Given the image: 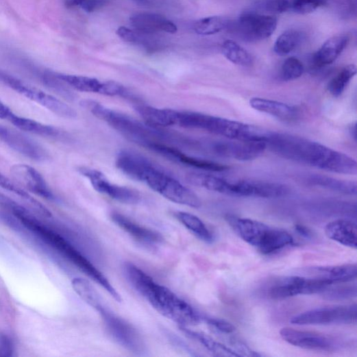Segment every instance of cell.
<instances>
[{
  "mask_svg": "<svg viewBox=\"0 0 357 357\" xmlns=\"http://www.w3.org/2000/svg\"><path fill=\"white\" fill-rule=\"evenodd\" d=\"M203 185L209 190L236 197L276 198L289 193V188L280 183L231 180L212 175L204 177Z\"/></svg>",
  "mask_w": 357,
  "mask_h": 357,
  "instance_id": "obj_5",
  "label": "cell"
},
{
  "mask_svg": "<svg viewBox=\"0 0 357 357\" xmlns=\"http://www.w3.org/2000/svg\"><path fill=\"white\" fill-rule=\"evenodd\" d=\"M135 109L149 127L156 128L176 125V110L157 108L146 105H136Z\"/></svg>",
  "mask_w": 357,
  "mask_h": 357,
  "instance_id": "obj_25",
  "label": "cell"
},
{
  "mask_svg": "<svg viewBox=\"0 0 357 357\" xmlns=\"http://www.w3.org/2000/svg\"><path fill=\"white\" fill-rule=\"evenodd\" d=\"M95 309L99 311L107 330L116 342L135 354L144 351L143 338L133 325L105 308L101 302Z\"/></svg>",
  "mask_w": 357,
  "mask_h": 357,
  "instance_id": "obj_10",
  "label": "cell"
},
{
  "mask_svg": "<svg viewBox=\"0 0 357 357\" xmlns=\"http://www.w3.org/2000/svg\"><path fill=\"white\" fill-rule=\"evenodd\" d=\"M149 149L172 161L196 169L212 172H223L230 169V167L225 165L188 156L176 148L158 142L150 144Z\"/></svg>",
  "mask_w": 357,
  "mask_h": 357,
  "instance_id": "obj_15",
  "label": "cell"
},
{
  "mask_svg": "<svg viewBox=\"0 0 357 357\" xmlns=\"http://www.w3.org/2000/svg\"><path fill=\"white\" fill-rule=\"evenodd\" d=\"M233 346L234 347L233 350L241 356H261V354H258L256 351L251 349L249 346L240 341H234Z\"/></svg>",
  "mask_w": 357,
  "mask_h": 357,
  "instance_id": "obj_43",
  "label": "cell"
},
{
  "mask_svg": "<svg viewBox=\"0 0 357 357\" xmlns=\"http://www.w3.org/2000/svg\"><path fill=\"white\" fill-rule=\"evenodd\" d=\"M16 347L13 340L6 334H0V356H15Z\"/></svg>",
  "mask_w": 357,
  "mask_h": 357,
  "instance_id": "obj_41",
  "label": "cell"
},
{
  "mask_svg": "<svg viewBox=\"0 0 357 357\" xmlns=\"http://www.w3.org/2000/svg\"><path fill=\"white\" fill-rule=\"evenodd\" d=\"M222 52L229 61L236 65L246 67L254 63L252 56L234 41H225L222 45Z\"/></svg>",
  "mask_w": 357,
  "mask_h": 357,
  "instance_id": "obj_32",
  "label": "cell"
},
{
  "mask_svg": "<svg viewBox=\"0 0 357 357\" xmlns=\"http://www.w3.org/2000/svg\"><path fill=\"white\" fill-rule=\"evenodd\" d=\"M125 273L135 289L151 306L179 327H190L200 323V315L187 302L132 263L125 266Z\"/></svg>",
  "mask_w": 357,
  "mask_h": 357,
  "instance_id": "obj_2",
  "label": "cell"
},
{
  "mask_svg": "<svg viewBox=\"0 0 357 357\" xmlns=\"http://www.w3.org/2000/svg\"><path fill=\"white\" fill-rule=\"evenodd\" d=\"M291 8L288 0H267L264 4V10L271 14H283Z\"/></svg>",
  "mask_w": 357,
  "mask_h": 357,
  "instance_id": "obj_40",
  "label": "cell"
},
{
  "mask_svg": "<svg viewBox=\"0 0 357 357\" xmlns=\"http://www.w3.org/2000/svg\"><path fill=\"white\" fill-rule=\"evenodd\" d=\"M14 179L31 193L47 200L55 196L44 177L33 167L27 164H15L11 169Z\"/></svg>",
  "mask_w": 357,
  "mask_h": 357,
  "instance_id": "obj_16",
  "label": "cell"
},
{
  "mask_svg": "<svg viewBox=\"0 0 357 357\" xmlns=\"http://www.w3.org/2000/svg\"><path fill=\"white\" fill-rule=\"evenodd\" d=\"M116 34L126 42L138 45L144 47L149 42V36L146 34L139 32L135 29H131L126 27H120Z\"/></svg>",
  "mask_w": 357,
  "mask_h": 357,
  "instance_id": "obj_37",
  "label": "cell"
},
{
  "mask_svg": "<svg viewBox=\"0 0 357 357\" xmlns=\"http://www.w3.org/2000/svg\"><path fill=\"white\" fill-rule=\"evenodd\" d=\"M229 25L228 21L221 16H210L196 21L193 25L195 33L200 35H212L219 33Z\"/></svg>",
  "mask_w": 357,
  "mask_h": 357,
  "instance_id": "obj_34",
  "label": "cell"
},
{
  "mask_svg": "<svg viewBox=\"0 0 357 357\" xmlns=\"http://www.w3.org/2000/svg\"><path fill=\"white\" fill-rule=\"evenodd\" d=\"M130 22L135 30L147 34L158 32L175 34L177 32L176 25L165 16L151 12H138L130 18Z\"/></svg>",
  "mask_w": 357,
  "mask_h": 357,
  "instance_id": "obj_18",
  "label": "cell"
},
{
  "mask_svg": "<svg viewBox=\"0 0 357 357\" xmlns=\"http://www.w3.org/2000/svg\"><path fill=\"white\" fill-rule=\"evenodd\" d=\"M356 304L332 306L310 310L293 317L298 325H349L356 322Z\"/></svg>",
  "mask_w": 357,
  "mask_h": 357,
  "instance_id": "obj_8",
  "label": "cell"
},
{
  "mask_svg": "<svg viewBox=\"0 0 357 357\" xmlns=\"http://www.w3.org/2000/svg\"><path fill=\"white\" fill-rule=\"evenodd\" d=\"M280 335L289 344L305 349L331 351L334 348V340L321 333L285 328Z\"/></svg>",
  "mask_w": 357,
  "mask_h": 357,
  "instance_id": "obj_14",
  "label": "cell"
},
{
  "mask_svg": "<svg viewBox=\"0 0 357 357\" xmlns=\"http://www.w3.org/2000/svg\"><path fill=\"white\" fill-rule=\"evenodd\" d=\"M249 104L257 111L270 114L286 122L296 121L299 115L296 107L280 101L254 97L250 100Z\"/></svg>",
  "mask_w": 357,
  "mask_h": 357,
  "instance_id": "obj_22",
  "label": "cell"
},
{
  "mask_svg": "<svg viewBox=\"0 0 357 357\" xmlns=\"http://www.w3.org/2000/svg\"><path fill=\"white\" fill-rule=\"evenodd\" d=\"M207 323L214 330L222 334H231L235 331V328L230 323L219 319H207Z\"/></svg>",
  "mask_w": 357,
  "mask_h": 357,
  "instance_id": "obj_42",
  "label": "cell"
},
{
  "mask_svg": "<svg viewBox=\"0 0 357 357\" xmlns=\"http://www.w3.org/2000/svg\"><path fill=\"white\" fill-rule=\"evenodd\" d=\"M303 40V34L295 29H289L281 34L274 44V52L279 56H285L301 45Z\"/></svg>",
  "mask_w": 357,
  "mask_h": 357,
  "instance_id": "obj_31",
  "label": "cell"
},
{
  "mask_svg": "<svg viewBox=\"0 0 357 357\" xmlns=\"http://www.w3.org/2000/svg\"><path fill=\"white\" fill-rule=\"evenodd\" d=\"M295 230L299 233L301 235L304 236L306 237H309L312 235L311 231L301 225H296Z\"/></svg>",
  "mask_w": 357,
  "mask_h": 357,
  "instance_id": "obj_44",
  "label": "cell"
},
{
  "mask_svg": "<svg viewBox=\"0 0 357 357\" xmlns=\"http://www.w3.org/2000/svg\"><path fill=\"white\" fill-rule=\"evenodd\" d=\"M277 23V19L273 16L247 12L238 19L232 29L245 40L258 42L271 36Z\"/></svg>",
  "mask_w": 357,
  "mask_h": 357,
  "instance_id": "obj_11",
  "label": "cell"
},
{
  "mask_svg": "<svg viewBox=\"0 0 357 357\" xmlns=\"http://www.w3.org/2000/svg\"><path fill=\"white\" fill-rule=\"evenodd\" d=\"M226 220L245 242L262 254H272L294 245L293 236L284 229L234 216H227Z\"/></svg>",
  "mask_w": 357,
  "mask_h": 357,
  "instance_id": "obj_4",
  "label": "cell"
},
{
  "mask_svg": "<svg viewBox=\"0 0 357 357\" xmlns=\"http://www.w3.org/2000/svg\"><path fill=\"white\" fill-rule=\"evenodd\" d=\"M266 143L273 152L291 161L334 173H357V164L353 158L320 143L269 132Z\"/></svg>",
  "mask_w": 357,
  "mask_h": 357,
  "instance_id": "obj_1",
  "label": "cell"
},
{
  "mask_svg": "<svg viewBox=\"0 0 357 357\" xmlns=\"http://www.w3.org/2000/svg\"><path fill=\"white\" fill-rule=\"evenodd\" d=\"M71 284L75 293L93 308L101 303L97 293L88 281L82 278H75Z\"/></svg>",
  "mask_w": 357,
  "mask_h": 357,
  "instance_id": "obj_35",
  "label": "cell"
},
{
  "mask_svg": "<svg viewBox=\"0 0 357 357\" xmlns=\"http://www.w3.org/2000/svg\"><path fill=\"white\" fill-rule=\"evenodd\" d=\"M111 219L134 240L142 244L154 245L163 241V237L160 233L141 225L121 214L112 213Z\"/></svg>",
  "mask_w": 357,
  "mask_h": 357,
  "instance_id": "obj_19",
  "label": "cell"
},
{
  "mask_svg": "<svg viewBox=\"0 0 357 357\" xmlns=\"http://www.w3.org/2000/svg\"><path fill=\"white\" fill-rule=\"evenodd\" d=\"M105 4V0H69L67 3L69 7L80 8L88 13L99 10Z\"/></svg>",
  "mask_w": 357,
  "mask_h": 357,
  "instance_id": "obj_39",
  "label": "cell"
},
{
  "mask_svg": "<svg viewBox=\"0 0 357 357\" xmlns=\"http://www.w3.org/2000/svg\"><path fill=\"white\" fill-rule=\"evenodd\" d=\"M327 4V0H294L293 10L299 14H310Z\"/></svg>",
  "mask_w": 357,
  "mask_h": 357,
  "instance_id": "obj_38",
  "label": "cell"
},
{
  "mask_svg": "<svg viewBox=\"0 0 357 357\" xmlns=\"http://www.w3.org/2000/svg\"><path fill=\"white\" fill-rule=\"evenodd\" d=\"M10 210L26 228L40 237L45 243L56 250L77 269L104 288L117 302H122L121 295L118 293L104 274L63 236L48 227L27 209L16 203L12 204Z\"/></svg>",
  "mask_w": 357,
  "mask_h": 357,
  "instance_id": "obj_3",
  "label": "cell"
},
{
  "mask_svg": "<svg viewBox=\"0 0 357 357\" xmlns=\"http://www.w3.org/2000/svg\"><path fill=\"white\" fill-rule=\"evenodd\" d=\"M152 163L144 156L130 151L124 150L118 154L116 168L131 179L140 182L146 170Z\"/></svg>",
  "mask_w": 357,
  "mask_h": 357,
  "instance_id": "obj_21",
  "label": "cell"
},
{
  "mask_svg": "<svg viewBox=\"0 0 357 357\" xmlns=\"http://www.w3.org/2000/svg\"><path fill=\"white\" fill-rule=\"evenodd\" d=\"M177 219L198 239L210 244L214 241L213 234L207 225L197 217L184 212L175 214Z\"/></svg>",
  "mask_w": 357,
  "mask_h": 357,
  "instance_id": "obj_29",
  "label": "cell"
},
{
  "mask_svg": "<svg viewBox=\"0 0 357 357\" xmlns=\"http://www.w3.org/2000/svg\"><path fill=\"white\" fill-rule=\"evenodd\" d=\"M0 80L15 92L25 98L42 106L53 113L66 119H74L77 116L76 112L66 103L48 94L40 89H38L19 79L5 73H0Z\"/></svg>",
  "mask_w": 357,
  "mask_h": 357,
  "instance_id": "obj_9",
  "label": "cell"
},
{
  "mask_svg": "<svg viewBox=\"0 0 357 357\" xmlns=\"http://www.w3.org/2000/svg\"><path fill=\"white\" fill-rule=\"evenodd\" d=\"M267 148V145L264 141L231 140L215 142L212 145L215 153L243 162L256 160Z\"/></svg>",
  "mask_w": 357,
  "mask_h": 357,
  "instance_id": "obj_13",
  "label": "cell"
},
{
  "mask_svg": "<svg viewBox=\"0 0 357 357\" xmlns=\"http://www.w3.org/2000/svg\"><path fill=\"white\" fill-rule=\"evenodd\" d=\"M349 42L345 34L334 36L330 39L312 56L313 64L322 68L334 63L343 53Z\"/></svg>",
  "mask_w": 357,
  "mask_h": 357,
  "instance_id": "obj_23",
  "label": "cell"
},
{
  "mask_svg": "<svg viewBox=\"0 0 357 357\" xmlns=\"http://www.w3.org/2000/svg\"><path fill=\"white\" fill-rule=\"evenodd\" d=\"M135 1L140 2V3H146L148 2V0H135Z\"/></svg>",
  "mask_w": 357,
  "mask_h": 357,
  "instance_id": "obj_45",
  "label": "cell"
},
{
  "mask_svg": "<svg viewBox=\"0 0 357 357\" xmlns=\"http://www.w3.org/2000/svg\"><path fill=\"white\" fill-rule=\"evenodd\" d=\"M304 72L302 62L296 58H289L282 67V77L284 82H292L300 77Z\"/></svg>",
  "mask_w": 357,
  "mask_h": 357,
  "instance_id": "obj_36",
  "label": "cell"
},
{
  "mask_svg": "<svg viewBox=\"0 0 357 357\" xmlns=\"http://www.w3.org/2000/svg\"><path fill=\"white\" fill-rule=\"evenodd\" d=\"M67 86L78 92L96 93L110 97H127V89L114 82H101L98 79L84 75L56 73Z\"/></svg>",
  "mask_w": 357,
  "mask_h": 357,
  "instance_id": "obj_12",
  "label": "cell"
},
{
  "mask_svg": "<svg viewBox=\"0 0 357 357\" xmlns=\"http://www.w3.org/2000/svg\"><path fill=\"white\" fill-rule=\"evenodd\" d=\"M81 105L100 120L141 145L153 140L151 136L160 135L157 131L148 129L131 116L108 108L96 101L86 99L81 102Z\"/></svg>",
  "mask_w": 357,
  "mask_h": 357,
  "instance_id": "obj_6",
  "label": "cell"
},
{
  "mask_svg": "<svg viewBox=\"0 0 357 357\" xmlns=\"http://www.w3.org/2000/svg\"><path fill=\"white\" fill-rule=\"evenodd\" d=\"M356 74L355 65L349 64L345 66L328 84V88L330 93L334 97H341Z\"/></svg>",
  "mask_w": 357,
  "mask_h": 357,
  "instance_id": "obj_33",
  "label": "cell"
},
{
  "mask_svg": "<svg viewBox=\"0 0 357 357\" xmlns=\"http://www.w3.org/2000/svg\"><path fill=\"white\" fill-rule=\"evenodd\" d=\"M325 234L330 240L345 247L357 248V227L350 221L339 219L329 223L325 227Z\"/></svg>",
  "mask_w": 357,
  "mask_h": 357,
  "instance_id": "obj_24",
  "label": "cell"
},
{
  "mask_svg": "<svg viewBox=\"0 0 357 357\" xmlns=\"http://www.w3.org/2000/svg\"><path fill=\"white\" fill-rule=\"evenodd\" d=\"M99 193L125 204L135 205L141 200L140 194L136 190L113 184L108 180L101 186Z\"/></svg>",
  "mask_w": 357,
  "mask_h": 357,
  "instance_id": "obj_28",
  "label": "cell"
},
{
  "mask_svg": "<svg viewBox=\"0 0 357 357\" xmlns=\"http://www.w3.org/2000/svg\"><path fill=\"white\" fill-rule=\"evenodd\" d=\"M308 181L312 185L321 186L334 191L349 195L356 194V184L353 182L320 175H311Z\"/></svg>",
  "mask_w": 357,
  "mask_h": 357,
  "instance_id": "obj_30",
  "label": "cell"
},
{
  "mask_svg": "<svg viewBox=\"0 0 357 357\" xmlns=\"http://www.w3.org/2000/svg\"><path fill=\"white\" fill-rule=\"evenodd\" d=\"M315 276L323 278L332 285L352 282L356 280L357 267L356 264H348L315 269Z\"/></svg>",
  "mask_w": 357,
  "mask_h": 357,
  "instance_id": "obj_26",
  "label": "cell"
},
{
  "mask_svg": "<svg viewBox=\"0 0 357 357\" xmlns=\"http://www.w3.org/2000/svg\"><path fill=\"white\" fill-rule=\"evenodd\" d=\"M143 183L173 203L193 208L201 206L199 197L158 167L147 173Z\"/></svg>",
  "mask_w": 357,
  "mask_h": 357,
  "instance_id": "obj_7",
  "label": "cell"
},
{
  "mask_svg": "<svg viewBox=\"0 0 357 357\" xmlns=\"http://www.w3.org/2000/svg\"><path fill=\"white\" fill-rule=\"evenodd\" d=\"M4 120L21 132L52 138H59L63 136V133L58 128L19 116L11 109L6 114Z\"/></svg>",
  "mask_w": 357,
  "mask_h": 357,
  "instance_id": "obj_20",
  "label": "cell"
},
{
  "mask_svg": "<svg viewBox=\"0 0 357 357\" xmlns=\"http://www.w3.org/2000/svg\"><path fill=\"white\" fill-rule=\"evenodd\" d=\"M268 293L271 299L282 300L299 295H310L311 286L308 278L286 276L272 284Z\"/></svg>",
  "mask_w": 357,
  "mask_h": 357,
  "instance_id": "obj_17",
  "label": "cell"
},
{
  "mask_svg": "<svg viewBox=\"0 0 357 357\" xmlns=\"http://www.w3.org/2000/svg\"><path fill=\"white\" fill-rule=\"evenodd\" d=\"M179 328L187 337L202 345L214 356L222 357L241 356L231 347L216 341L205 334L193 331L187 327H179Z\"/></svg>",
  "mask_w": 357,
  "mask_h": 357,
  "instance_id": "obj_27",
  "label": "cell"
}]
</instances>
